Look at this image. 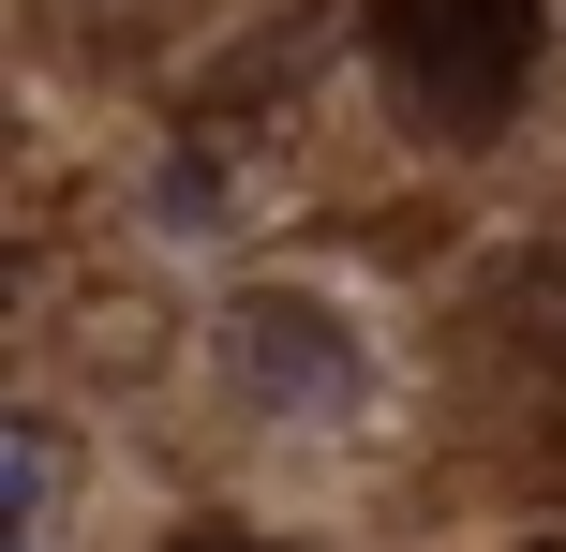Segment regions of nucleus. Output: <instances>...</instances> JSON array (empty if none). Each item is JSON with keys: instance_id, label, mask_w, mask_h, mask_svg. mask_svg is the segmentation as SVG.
<instances>
[{"instance_id": "1", "label": "nucleus", "mask_w": 566, "mask_h": 552, "mask_svg": "<svg viewBox=\"0 0 566 552\" xmlns=\"http://www.w3.org/2000/svg\"><path fill=\"white\" fill-rule=\"evenodd\" d=\"M537 0H373V60L432 135H478L537 90Z\"/></svg>"}, {"instance_id": "2", "label": "nucleus", "mask_w": 566, "mask_h": 552, "mask_svg": "<svg viewBox=\"0 0 566 552\" xmlns=\"http://www.w3.org/2000/svg\"><path fill=\"white\" fill-rule=\"evenodd\" d=\"M224 374L254 388L269 418H358L373 404V344L328 314V299H283V284H254L224 314Z\"/></svg>"}, {"instance_id": "3", "label": "nucleus", "mask_w": 566, "mask_h": 552, "mask_svg": "<svg viewBox=\"0 0 566 552\" xmlns=\"http://www.w3.org/2000/svg\"><path fill=\"white\" fill-rule=\"evenodd\" d=\"M45 493H60V448H45V434H30V418H15V552L45 538Z\"/></svg>"}, {"instance_id": "4", "label": "nucleus", "mask_w": 566, "mask_h": 552, "mask_svg": "<svg viewBox=\"0 0 566 552\" xmlns=\"http://www.w3.org/2000/svg\"><path fill=\"white\" fill-rule=\"evenodd\" d=\"M165 552H269V538H165Z\"/></svg>"}]
</instances>
